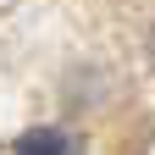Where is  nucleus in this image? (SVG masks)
Wrapping results in <instances>:
<instances>
[{"mask_svg": "<svg viewBox=\"0 0 155 155\" xmlns=\"http://www.w3.org/2000/svg\"><path fill=\"white\" fill-rule=\"evenodd\" d=\"M150 61H155V33H150Z\"/></svg>", "mask_w": 155, "mask_h": 155, "instance_id": "2", "label": "nucleus"}, {"mask_svg": "<svg viewBox=\"0 0 155 155\" xmlns=\"http://www.w3.org/2000/svg\"><path fill=\"white\" fill-rule=\"evenodd\" d=\"M11 155H78V133L55 127V122H45V127H28L22 139L11 144Z\"/></svg>", "mask_w": 155, "mask_h": 155, "instance_id": "1", "label": "nucleus"}]
</instances>
